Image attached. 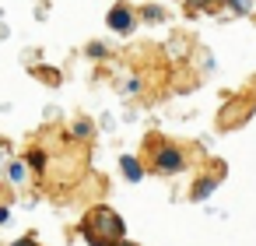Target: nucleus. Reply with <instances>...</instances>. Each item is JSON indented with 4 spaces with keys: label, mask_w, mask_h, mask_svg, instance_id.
Returning <instances> with one entry per match:
<instances>
[{
    "label": "nucleus",
    "mask_w": 256,
    "mask_h": 246,
    "mask_svg": "<svg viewBox=\"0 0 256 246\" xmlns=\"http://www.w3.org/2000/svg\"><path fill=\"white\" fill-rule=\"evenodd\" d=\"M84 53H88L92 60H106V57H109V46H106V43H88Z\"/></svg>",
    "instance_id": "nucleus-9"
},
{
    "label": "nucleus",
    "mask_w": 256,
    "mask_h": 246,
    "mask_svg": "<svg viewBox=\"0 0 256 246\" xmlns=\"http://www.w3.org/2000/svg\"><path fill=\"white\" fill-rule=\"evenodd\" d=\"M218 183H221V176H204V179H196V183H193L190 197H193V200H207V197L218 190Z\"/></svg>",
    "instance_id": "nucleus-4"
},
{
    "label": "nucleus",
    "mask_w": 256,
    "mask_h": 246,
    "mask_svg": "<svg viewBox=\"0 0 256 246\" xmlns=\"http://www.w3.org/2000/svg\"><path fill=\"white\" fill-rule=\"evenodd\" d=\"M218 4H232V0H218Z\"/></svg>",
    "instance_id": "nucleus-16"
},
{
    "label": "nucleus",
    "mask_w": 256,
    "mask_h": 246,
    "mask_svg": "<svg viewBox=\"0 0 256 246\" xmlns=\"http://www.w3.org/2000/svg\"><path fill=\"white\" fill-rule=\"evenodd\" d=\"M151 169L162 172V176H176L186 169V151L179 144H154V158H151Z\"/></svg>",
    "instance_id": "nucleus-2"
},
{
    "label": "nucleus",
    "mask_w": 256,
    "mask_h": 246,
    "mask_svg": "<svg viewBox=\"0 0 256 246\" xmlns=\"http://www.w3.org/2000/svg\"><path fill=\"white\" fill-rule=\"evenodd\" d=\"M25 176H28V172H25V162H14V165L8 169V179H11L14 186H22V183H25Z\"/></svg>",
    "instance_id": "nucleus-8"
},
{
    "label": "nucleus",
    "mask_w": 256,
    "mask_h": 246,
    "mask_svg": "<svg viewBox=\"0 0 256 246\" xmlns=\"http://www.w3.org/2000/svg\"><path fill=\"white\" fill-rule=\"evenodd\" d=\"M140 18H144V22H165V8L148 4V8H140Z\"/></svg>",
    "instance_id": "nucleus-7"
},
{
    "label": "nucleus",
    "mask_w": 256,
    "mask_h": 246,
    "mask_svg": "<svg viewBox=\"0 0 256 246\" xmlns=\"http://www.w3.org/2000/svg\"><path fill=\"white\" fill-rule=\"evenodd\" d=\"M190 4H193V8H210L214 0H190Z\"/></svg>",
    "instance_id": "nucleus-14"
},
{
    "label": "nucleus",
    "mask_w": 256,
    "mask_h": 246,
    "mask_svg": "<svg viewBox=\"0 0 256 246\" xmlns=\"http://www.w3.org/2000/svg\"><path fill=\"white\" fill-rule=\"evenodd\" d=\"M109 246H140V242H130V239L123 235V239H116V242H109Z\"/></svg>",
    "instance_id": "nucleus-13"
},
{
    "label": "nucleus",
    "mask_w": 256,
    "mask_h": 246,
    "mask_svg": "<svg viewBox=\"0 0 256 246\" xmlns=\"http://www.w3.org/2000/svg\"><path fill=\"white\" fill-rule=\"evenodd\" d=\"M81 235H84L88 246H109V242H116V239L126 235V225H123V218H120L112 207L95 204V207L84 214V221H81Z\"/></svg>",
    "instance_id": "nucleus-1"
},
{
    "label": "nucleus",
    "mask_w": 256,
    "mask_h": 246,
    "mask_svg": "<svg viewBox=\"0 0 256 246\" xmlns=\"http://www.w3.org/2000/svg\"><path fill=\"white\" fill-rule=\"evenodd\" d=\"M11 246H36V239H32V235H22V239H18V242H11Z\"/></svg>",
    "instance_id": "nucleus-12"
},
{
    "label": "nucleus",
    "mask_w": 256,
    "mask_h": 246,
    "mask_svg": "<svg viewBox=\"0 0 256 246\" xmlns=\"http://www.w3.org/2000/svg\"><path fill=\"white\" fill-rule=\"evenodd\" d=\"M28 165H32L36 172H42V169H46V155H42V151H32V155H28Z\"/></svg>",
    "instance_id": "nucleus-10"
},
{
    "label": "nucleus",
    "mask_w": 256,
    "mask_h": 246,
    "mask_svg": "<svg viewBox=\"0 0 256 246\" xmlns=\"http://www.w3.org/2000/svg\"><path fill=\"white\" fill-rule=\"evenodd\" d=\"M70 134H74V141H88V137L95 134V123H92V120H78Z\"/></svg>",
    "instance_id": "nucleus-6"
},
{
    "label": "nucleus",
    "mask_w": 256,
    "mask_h": 246,
    "mask_svg": "<svg viewBox=\"0 0 256 246\" xmlns=\"http://www.w3.org/2000/svg\"><path fill=\"white\" fill-rule=\"evenodd\" d=\"M106 25H109L112 32H120V36H130L134 25H137V15H134L126 4H112V11L106 15Z\"/></svg>",
    "instance_id": "nucleus-3"
},
{
    "label": "nucleus",
    "mask_w": 256,
    "mask_h": 246,
    "mask_svg": "<svg viewBox=\"0 0 256 246\" xmlns=\"http://www.w3.org/2000/svg\"><path fill=\"white\" fill-rule=\"evenodd\" d=\"M120 169H123V176H126L130 183H140V179H144V165H140L134 155H123V158H120Z\"/></svg>",
    "instance_id": "nucleus-5"
},
{
    "label": "nucleus",
    "mask_w": 256,
    "mask_h": 246,
    "mask_svg": "<svg viewBox=\"0 0 256 246\" xmlns=\"http://www.w3.org/2000/svg\"><path fill=\"white\" fill-rule=\"evenodd\" d=\"M123 92H126V95H137V92H140V81H137V78H130V81H126V88H123Z\"/></svg>",
    "instance_id": "nucleus-11"
},
{
    "label": "nucleus",
    "mask_w": 256,
    "mask_h": 246,
    "mask_svg": "<svg viewBox=\"0 0 256 246\" xmlns=\"http://www.w3.org/2000/svg\"><path fill=\"white\" fill-rule=\"evenodd\" d=\"M0 221H8V207H0Z\"/></svg>",
    "instance_id": "nucleus-15"
}]
</instances>
